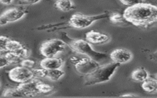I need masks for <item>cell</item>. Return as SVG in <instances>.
<instances>
[{"mask_svg":"<svg viewBox=\"0 0 157 98\" xmlns=\"http://www.w3.org/2000/svg\"><path fill=\"white\" fill-rule=\"evenodd\" d=\"M131 78L132 80L142 82L148 77V72L143 67L137 68L131 73Z\"/></svg>","mask_w":157,"mask_h":98,"instance_id":"15","label":"cell"},{"mask_svg":"<svg viewBox=\"0 0 157 98\" xmlns=\"http://www.w3.org/2000/svg\"><path fill=\"white\" fill-rule=\"evenodd\" d=\"M145 0H120V1L124 5L130 7L140 3H142Z\"/></svg>","mask_w":157,"mask_h":98,"instance_id":"24","label":"cell"},{"mask_svg":"<svg viewBox=\"0 0 157 98\" xmlns=\"http://www.w3.org/2000/svg\"><path fill=\"white\" fill-rule=\"evenodd\" d=\"M20 63L21 66L28 69H32L34 67L35 65V62L33 60L29 59L27 58L22 59Z\"/></svg>","mask_w":157,"mask_h":98,"instance_id":"22","label":"cell"},{"mask_svg":"<svg viewBox=\"0 0 157 98\" xmlns=\"http://www.w3.org/2000/svg\"><path fill=\"white\" fill-rule=\"evenodd\" d=\"M63 65V60L55 57H45L40 62V67L45 69H61Z\"/></svg>","mask_w":157,"mask_h":98,"instance_id":"13","label":"cell"},{"mask_svg":"<svg viewBox=\"0 0 157 98\" xmlns=\"http://www.w3.org/2000/svg\"><path fill=\"white\" fill-rule=\"evenodd\" d=\"M142 89L149 93H156L157 92V80L153 78L148 77L142 84Z\"/></svg>","mask_w":157,"mask_h":98,"instance_id":"14","label":"cell"},{"mask_svg":"<svg viewBox=\"0 0 157 98\" xmlns=\"http://www.w3.org/2000/svg\"><path fill=\"white\" fill-rule=\"evenodd\" d=\"M23 47L24 46L20 42L9 39L7 43L6 50L7 51H15Z\"/></svg>","mask_w":157,"mask_h":98,"instance_id":"17","label":"cell"},{"mask_svg":"<svg viewBox=\"0 0 157 98\" xmlns=\"http://www.w3.org/2000/svg\"><path fill=\"white\" fill-rule=\"evenodd\" d=\"M7 58L9 64H17L20 63L21 61V59L18 57L14 52L12 51H7L6 54L4 55Z\"/></svg>","mask_w":157,"mask_h":98,"instance_id":"19","label":"cell"},{"mask_svg":"<svg viewBox=\"0 0 157 98\" xmlns=\"http://www.w3.org/2000/svg\"><path fill=\"white\" fill-rule=\"evenodd\" d=\"M13 0H0V2L1 4H5V5H9L12 2Z\"/></svg>","mask_w":157,"mask_h":98,"instance_id":"27","label":"cell"},{"mask_svg":"<svg viewBox=\"0 0 157 98\" xmlns=\"http://www.w3.org/2000/svg\"><path fill=\"white\" fill-rule=\"evenodd\" d=\"M38 88L39 93H48L50 92L53 89V88L50 85L45 84L42 81L39 83Z\"/></svg>","mask_w":157,"mask_h":98,"instance_id":"20","label":"cell"},{"mask_svg":"<svg viewBox=\"0 0 157 98\" xmlns=\"http://www.w3.org/2000/svg\"><path fill=\"white\" fill-rule=\"evenodd\" d=\"M120 66V64L113 61L104 65H99L91 73L85 75L84 85L91 86L109 81Z\"/></svg>","mask_w":157,"mask_h":98,"instance_id":"2","label":"cell"},{"mask_svg":"<svg viewBox=\"0 0 157 98\" xmlns=\"http://www.w3.org/2000/svg\"><path fill=\"white\" fill-rule=\"evenodd\" d=\"M109 18H110V20L113 23L123 22V20H124L123 15L117 13H115L112 14V15H110Z\"/></svg>","mask_w":157,"mask_h":98,"instance_id":"23","label":"cell"},{"mask_svg":"<svg viewBox=\"0 0 157 98\" xmlns=\"http://www.w3.org/2000/svg\"><path fill=\"white\" fill-rule=\"evenodd\" d=\"M69 46L75 52L85 55L98 62L105 59L107 55L104 53L95 51L86 40L82 39H72L69 42Z\"/></svg>","mask_w":157,"mask_h":98,"instance_id":"3","label":"cell"},{"mask_svg":"<svg viewBox=\"0 0 157 98\" xmlns=\"http://www.w3.org/2000/svg\"><path fill=\"white\" fill-rule=\"evenodd\" d=\"M40 82L39 80L33 77L25 82L19 83L17 88L23 96H34L40 94L38 88Z\"/></svg>","mask_w":157,"mask_h":98,"instance_id":"9","label":"cell"},{"mask_svg":"<svg viewBox=\"0 0 157 98\" xmlns=\"http://www.w3.org/2000/svg\"><path fill=\"white\" fill-rule=\"evenodd\" d=\"M2 96L3 97H23L22 94L19 91V90L16 88H7L6 89Z\"/></svg>","mask_w":157,"mask_h":98,"instance_id":"18","label":"cell"},{"mask_svg":"<svg viewBox=\"0 0 157 98\" xmlns=\"http://www.w3.org/2000/svg\"><path fill=\"white\" fill-rule=\"evenodd\" d=\"M66 45V42L63 40L50 39L42 42L39 50L42 55L45 57H55L58 53L64 50Z\"/></svg>","mask_w":157,"mask_h":98,"instance_id":"5","label":"cell"},{"mask_svg":"<svg viewBox=\"0 0 157 98\" xmlns=\"http://www.w3.org/2000/svg\"><path fill=\"white\" fill-rule=\"evenodd\" d=\"M9 38L4 36H0V53L7 51L6 46Z\"/></svg>","mask_w":157,"mask_h":98,"instance_id":"21","label":"cell"},{"mask_svg":"<svg viewBox=\"0 0 157 98\" xmlns=\"http://www.w3.org/2000/svg\"><path fill=\"white\" fill-rule=\"evenodd\" d=\"M8 76L12 81L18 83L25 82L34 77L32 70L21 66L10 69L9 71Z\"/></svg>","mask_w":157,"mask_h":98,"instance_id":"7","label":"cell"},{"mask_svg":"<svg viewBox=\"0 0 157 98\" xmlns=\"http://www.w3.org/2000/svg\"><path fill=\"white\" fill-rule=\"evenodd\" d=\"M71 61L74 65L77 72L84 75L89 74L99 66V62L88 57L78 58L73 56L71 58Z\"/></svg>","mask_w":157,"mask_h":98,"instance_id":"6","label":"cell"},{"mask_svg":"<svg viewBox=\"0 0 157 98\" xmlns=\"http://www.w3.org/2000/svg\"><path fill=\"white\" fill-rule=\"evenodd\" d=\"M121 96V97H134L136 96L133 95V94H123V95H122Z\"/></svg>","mask_w":157,"mask_h":98,"instance_id":"28","label":"cell"},{"mask_svg":"<svg viewBox=\"0 0 157 98\" xmlns=\"http://www.w3.org/2000/svg\"><path fill=\"white\" fill-rule=\"evenodd\" d=\"M34 77L47 78L52 81L59 80L64 75V72L61 69H45L43 68L32 70Z\"/></svg>","mask_w":157,"mask_h":98,"instance_id":"10","label":"cell"},{"mask_svg":"<svg viewBox=\"0 0 157 98\" xmlns=\"http://www.w3.org/2000/svg\"><path fill=\"white\" fill-rule=\"evenodd\" d=\"M56 1H58V0H56Z\"/></svg>","mask_w":157,"mask_h":98,"instance_id":"29","label":"cell"},{"mask_svg":"<svg viewBox=\"0 0 157 98\" xmlns=\"http://www.w3.org/2000/svg\"><path fill=\"white\" fill-rule=\"evenodd\" d=\"M107 13L96 15H86L80 13H75L69 20L68 24L70 26L76 29H84L91 26L94 22L109 17Z\"/></svg>","mask_w":157,"mask_h":98,"instance_id":"4","label":"cell"},{"mask_svg":"<svg viewBox=\"0 0 157 98\" xmlns=\"http://www.w3.org/2000/svg\"><path fill=\"white\" fill-rule=\"evenodd\" d=\"M110 57L112 61L120 64H124L131 60L132 55L131 51L124 48H117L111 52Z\"/></svg>","mask_w":157,"mask_h":98,"instance_id":"11","label":"cell"},{"mask_svg":"<svg viewBox=\"0 0 157 98\" xmlns=\"http://www.w3.org/2000/svg\"><path fill=\"white\" fill-rule=\"evenodd\" d=\"M55 6L58 9L63 12H68L75 7L71 0H58L55 2Z\"/></svg>","mask_w":157,"mask_h":98,"instance_id":"16","label":"cell"},{"mask_svg":"<svg viewBox=\"0 0 157 98\" xmlns=\"http://www.w3.org/2000/svg\"><path fill=\"white\" fill-rule=\"evenodd\" d=\"M85 39L89 43L94 44H102L107 42L110 39V37L105 34L92 30L86 33Z\"/></svg>","mask_w":157,"mask_h":98,"instance_id":"12","label":"cell"},{"mask_svg":"<svg viewBox=\"0 0 157 98\" xmlns=\"http://www.w3.org/2000/svg\"><path fill=\"white\" fill-rule=\"evenodd\" d=\"M21 1L25 4L33 5V4H35L37 2H39L40 0H21Z\"/></svg>","mask_w":157,"mask_h":98,"instance_id":"26","label":"cell"},{"mask_svg":"<svg viewBox=\"0 0 157 98\" xmlns=\"http://www.w3.org/2000/svg\"><path fill=\"white\" fill-rule=\"evenodd\" d=\"M124 20L137 26L147 27L157 21V7L147 3H140L128 7L123 12Z\"/></svg>","mask_w":157,"mask_h":98,"instance_id":"1","label":"cell"},{"mask_svg":"<svg viewBox=\"0 0 157 98\" xmlns=\"http://www.w3.org/2000/svg\"><path fill=\"white\" fill-rule=\"evenodd\" d=\"M25 14V10L22 9L14 7L7 9L0 15V26L17 21L21 19Z\"/></svg>","mask_w":157,"mask_h":98,"instance_id":"8","label":"cell"},{"mask_svg":"<svg viewBox=\"0 0 157 98\" xmlns=\"http://www.w3.org/2000/svg\"><path fill=\"white\" fill-rule=\"evenodd\" d=\"M10 64L8 62L7 58L5 57V56L0 55V69L4 68L7 66H9Z\"/></svg>","mask_w":157,"mask_h":98,"instance_id":"25","label":"cell"}]
</instances>
